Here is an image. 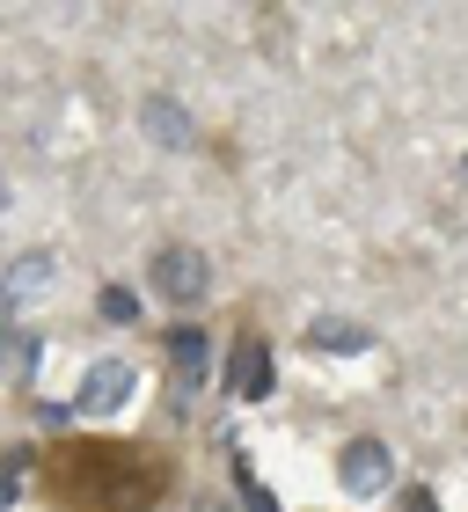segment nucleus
<instances>
[{
  "instance_id": "obj_3",
  "label": "nucleus",
  "mask_w": 468,
  "mask_h": 512,
  "mask_svg": "<svg viewBox=\"0 0 468 512\" xmlns=\"http://www.w3.org/2000/svg\"><path fill=\"white\" fill-rule=\"evenodd\" d=\"M169 410H183L198 395V381H205V359H213V337L198 330V322H169Z\"/></svg>"
},
{
  "instance_id": "obj_17",
  "label": "nucleus",
  "mask_w": 468,
  "mask_h": 512,
  "mask_svg": "<svg viewBox=\"0 0 468 512\" xmlns=\"http://www.w3.org/2000/svg\"><path fill=\"white\" fill-rule=\"evenodd\" d=\"M0 213H8V183H0Z\"/></svg>"
},
{
  "instance_id": "obj_1",
  "label": "nucleus",
  "mask_w": 468,
  "mask_h": 512,
  "mask_svg": "<svg viewBox=\"0 0 468 512\" xmlns=\"http://www.w3.org/2000/svg\"><path fill=\"white\" fill-rule=\"evenodd\" d=\"M169 469L147 447H110V439H81V447H59L52 461V491L74 512H147L161 498Z\"/></svg>"
},
{
  "instance_id": "obj_2",
  "label": "nucleus",
  "mask_w": 468,
  "mask_h": 512,
  "mask_svg": "<svg viewBox=\"0 0 468 512\" xmlns=\"http://www.w3.org/2000/svg\"><path fill=\"white\" fill-rule=\"evenodd\" d=\"M147 286L169 300V308H191V300L213 293V264H205V249L191 242H169V249H154V264H147Z\"/></svg>"
},
{
  "instance_id": "obj_12",
  "label": "nucleus",
  "mask_w": 468,
  "mask_h": 512,
  "mask_svg": "<svg viewBox=\"0 0 468 512\" xmlns=\"http://www.w3.org/2000/svg\"><path fill=\"white\" fill-rule=\"evenodd\" d=\"M96 308H103V322H117V330H125V322H139V293H132V286H103Z\"/></svg>"
},
{
  "instance_id": "obj_13",
  "label": "nucleus",
  "mask_w": 468,
  "mask_h": 512,
  "mask_svg": "<svg viewBox=\"0 0 468 512\" xmlns=\"http://www.w3.org/2000/svg\"><path fill=\"white\" fill-rule=\"evenodd\" d=\"M74 417H81L74 403H44V410H37V425H44V432H66V425H74Z\"/></svg>"
},
{
  "instance_id": "obj_5",
  "label": "nucleus",
  "mask_w": 468,
  "mask_h": 512,
  "mask_svg": "<svg viewBox=\"0 0 468 512\" xmlns=\"http://www.w3.org/2000/svg\"><path fill=\"white\" fill-rule=\"evenodd\" d=\"M337 483L351 498H381V491H395V454L381 447V439H351V447L337 454Z\"/></svg>"
},
{
  "instance_id": "obj_8",
  "label": "nucleus",
  "mask_w": 468,
  "mask_h": 512,
  "mask_svg": "<svg viewBox=\"0 0 468 512\" xmlns=\"http://www.w3.org/2000/svg\"><path fill=\"white\" fill-rule=\"evenodd\" d=\"M308 344H315V352H330V359H359L366 352V322H344V315H315L308 322Z\"/></svg>"
},
{
  "instance_id": "obj_10",
  "label": "nucleus",
  "mask_w": 468,
  "mask_h": 512,
  "mask_svg": "<svg viewBox=\"0 0 468 512\" xmlns=\"http://www.w3.org/2000/svg\"><path fill=\"white\" fill-rule=\"evenodd\" d=\"M0 374H8V381L37 374V337L30 330H0Z\"/></svg>"
},
{
  "instance_id": "obj_6",
  "label": "nucleus",
  "mask_w": 468,
  "mask_h": 512,
  "mask_svg": "<svg viewBox=\"0 0 468 512\" xmlns=\"http://www.w3.org/2000/svg\"><path fill=\"white\" fill-rule=\"evenodd\" d=\"M271 344L264 337H242V344H234V352H227V395H234V403H271Z\"/></svg>"
},
{
  "instance_id": "obj_4",
  "label": "nucleus",
  "mask_w": 468,
  "mask_h": 512,
  "mask_svg": "<svg viewBox=\"0 0 468 512\" xmlns=\"http://www.w3.org/2000/svg\"><path fill=\"white\" fill-rule=\"evenodd\" d=\"M132 388H139V374H132V359H96L81 374V388H74V410L81 417H117L132 403Z\"/></svg>"
},
{
  "instance_id": "obj_18",
  "label": "nucleus",
  "mask_w": 468,
  "mask_h": 512,
  "mask_svg": "<svg viewBox=\"0 0 468 512\" xmlns=\"http://www.w3.org/2000/svg\"><path fill=\"white\" fill-rule=\"evenodd\" d=\"M198 512H227V505H198Z\"/></svg>"
},
{
  "instance_id": "obj_16",
  "label": "nucleus",
  "mask_w": 468,
  "mask_h": 512,
  "mask_svg": "<svg viewBox=\"0 0 468 512\" xmlns=\"http://www.w3.org/2000/svg\"><path fill=\"white\" fill-rule=\"evenodd\" d=\"M8 322H15V308H8V293H0V330H8Z\"/></svg>"
},
{
  "instance_id": "obj_15",
  "label": "nucleus",
  "mask_w": 468,
  "mask_h": 512,
  "mask_svg": "<svg viewBox=\"0 0 468 512\" xmlns=\"http://www.w3.org/2000/svg\"><path fill=\"white\" fill-rule=\"evenodd\" d=\"M15 498H22V476L0 469V512H15Z\"/></svg>"
},
{
  "instance_id": "obj_7",
  "label": "nucleus",
  "mask_w": 468,
  "mask_h": 512,
  "mask_svg": "<svg viewBox=\"0 0 468 512\" xmlns=\"http://www.w3.org/2000/svg\"><path fill=\"white\" fill-rule=\"evenodd\" d=\"M52 278H59V256L52 249H22L8 271H0V293H8V308H30V300L52 293Z\"/></svg>"
},
{
  "instance_id": "obj_14",
  "label": "nucleus",
  "mask_w": 468,
  "mask_h": 512,
  "mask_svg": "<svg viewBox=\"0 0 468 512\" xmlns=\"http://www.w3.org/2000/svg\"><path fill=\"white\" fill-rule=\"evenodd\" d=\"M403 512H439V498L425 491V483H410V491H403Z\"/></svg>"
},
{
  "instance_id": "obj_9",
  "label": "nucleus",
  "mask_w": 468,
  "mask_h": 512,
  "mask_svg": "<svg viewBox=\"0 0 468 512\" xmlns=\"http://www.w3.org/2000/svg\"><path fill=\"white\" fill-rule=\"evenodd\" d=\"M139 125H147V139H161V147H183V139H191V118H183L176 96H147L139 103Z\"/></svg>"
},
{
  "instance_id": "obj_11",
  "label": "nucleus",
  "mask_w": 468,
  "mask_h": 512,
  "mask_svg": "<svg viewBox=\"0 0 468 512\" xmlns=\"http://www.w3.org/2000/svg\"><path fill=\"white\" fill-rule=\"evenodd\" d=\"M234 491H242V512H278V498L264 491V483H256V469L242 454H234Z\"/></svg>"
}]
</instances>
